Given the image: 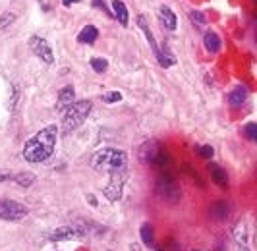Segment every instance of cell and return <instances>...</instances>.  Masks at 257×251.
Here are the masks:
<instances>
[{"label":"cell","mask_w":257,"mask_h":251,"mask_svg":"<svg viewBox=\"0 0 257 251\" xmlns=\"http://www.w3.org/2000/svg\"><path fill=\"white\" fill-rule=\"evenodd\" d=\"M95 6H97V8H104V4L101 0H95Z\"/></svg>","instance_id":"29"},{"label":"cell","mask_w":257,"mask_h":251,"mask_svg":"<svg viewBox=\"0 0 257 251\" xmlns=\"http://www.w3.org/2000/svg\"><path fill=\"white\" fill-rule=\"evenodd\" d=\"M97 37H99V29L95 27V25H85L81 31H79V35H77V41L79 43H87V45H91V43H95L97 41Z\"/></svg>","instance_id":"14"},{"label":"cell","mask_w":257,"mask_h":251,"mask_svg":"<svg viewBox=\"0 0 257 251\" xmlns=\"http://www.w3.org/2000/svg\"><path fill=\"white\" fill-rule=\"evenodd\" d=\"M203 43H205V49L209 52H219L220 49V39L217 33H213V31H207L205 37H203Z\"/></svg>","instance_id":"16"},{"label":"cell","mask_w":257,"mask_h":251,"mask_svg":"<svg viewBox=\"0 0 257 251\" xmlns=\"http://www.w3.org/2000/svg\"><path fill=\"white\" fill-rule=\"evenodd\" d=\"M157 191L168 201H176L180 197V189L174 184V180L168 178V176H161V178H159V182H157Z\"/></svg>","instance_id":"9"},{"label":"cell","mask_w":257,"mask_h":251,"mask_svg":"<svg viewBox=\"0 0 257 251\" xmlns=\"http://www.w3.org/2000/svg\"><path fill=\"white\" fill-rule=\"evenodd\" d=\"M10 180H14L20 188H29V186L35 182V176L31 174V172H18V174H14Z\"/></svg>","instance_id":"18"},{"label":"cell","mask_w":257,"mask_h":251,"mask_svg":"<svg viewBox=\"0 0 257 251\" xmlns=\"http://www.w3.org/2000/svg\"><path fill=\"white\" fill-rule=\"evenodd\" d=\"M103 100L104 102H118V100H122V93L120 91H108V93H104L103 95Z\"/></svg>","instance_id":"23"},{"label":"cell","mask_w":257,"mask_h":251,"mask_svg":"<svg viewBox=\"0 0 257 251\" xmlns=\"http://www.w3.org/2000/svg\"><path fill=\"white\" fill-rule=\"evenodd\" d=\"M66 6H72V4H76V2H79V0H62Z\"/></svg>","instance_id":"28"},{"label":"cell","mask_w":257,"mask_h":251,"mask_svg":"<svg viewBox=\"0 0 257 251\" xmlns=\"http://www.w3.org/2000/svg\"><path fill=\"white\" fill-rule=\"evenodd\" d=\"M29 49H31V52L37 56L41 62L54 64V54H52V49L51 45L47 43V39L33 35V37L29 39Z\"/></svg>","instance_id":"7"},{"label":"cell","mask_w":257,"mask_h":251,"mask_svg":"<svg viewBox=\"0 0 257 251\" xmlns=\"http://www.w3.org/2000/svg\"><path fill=\"white\" fill-rule=\"evenodd\" d=\"M27 214V207L12 199H0V218L18 222Z\"/></svg>","instance_id":"6"},{"label":"cell","mask_w":257,"mask_h":251,"mask_svg":"<svg viewBox=\"0 0 257 251\" xmlns=\"http://www.w3.org/2000/svg\"><path fill=\"white\" fill-rule=\"evenodd\" d=\"M209 172H211V178L215 180L217 186H220L222 189L228 188V176H226V172L220 168L219 164H211L209 166Z\"/></svg>","instance_id":"13"},{"label":"cell","mask_w":257,"mask_h":251,"mask_svg":"<svg viewBox=\"0 0 257 251\" xmlns=\"http://www.w3.org/2000/svg\"><path fill=\"white\" fill-rule=\"evenodd\" d=\"M195 151H197V153H199V157H203V159H211V157H213V147H211V145L195 147Z\"/></svg>","instance_id":"26"},{"label":"cell","mask_w":257,"mask_h":251,"mask_svg":"<svg viewBox=\"0 0 257 251\" xmlns=\"http://www.w3.org/2000/svg\"><path fill=\"white\" fill-rule=\"evenodd\" d=\"M245 136L249 138V141H257V126L253 122L245 126Z\"/></svg>","instance_id":"25"},{"label":"cell","mask_w":257,"mask_h":251,"mask_svg":"<svg viewBox=\"0 0 257 251\" xmlns=\"http://www.w3.org/2000/svg\"><path fill=\"white\" fill-rule=\"evenodd\" d=\"M16 22V14L14 12H2L0 14V29H6L8 25H12Z\"/></svg>","instance_id":"21"},{"label":"cell","mask_w":257,"mask_h":251,"mask_svg":"<svg viewBox=\"0 0 257 251\" xmlns=\"http://www.w3.org/2000/svg\"><path fill=\"white\" fill-rule=\"evenodd\" d=\"M126 180H128V170H126V166L120 168V170L110 172V182H108V186L104 188V197H106L108 201L120 199V197H122V189H124Z\"/></svg>","instance_id":"5"},{"label":"cell","mask_w":257,"mask_h":251,"mask_svg":"<svg viewBox=\"0 0 257 251\" xmlns=\"http://www.w3.org/2000/svg\"><path fill=\"white\" fill-rule=\"evenodd\" d=\"M112 12H114V18L120 22L122 25H128V20H130V14H128V8H126V4L122 2V0H112Z\"/></svg>","instance_id":"15"},{"label":"cell","mask_w":257,"mask_h":251,"mask_svg":"<svg viewBox=\"0 0 257 251\" xmlns=\"http://www.w3.org/2000/svg\"><path fill=\"white\" fill-rule=\"evenodd\" d=\"M87 201H89V203H91V207H97V199H95V197H93L91 193H89V195H87Z\"/></svg>","instance_id":"27"},{"label":"cell","mask_w":257,"mask_h":251,"mask_svg":"<svg viewBox=\"0 0 257 251\" xmlns=\"http://www.w3.org/2000/svg\"><path fill=\"white\" fill-rule=\"evenodd\" d=\"M128 163V155L122 149H114V147H104V149H99L93 153L91 157V168L97 170V172H114V170H120L124 168Z\"/></svg>","instance_id":"2"},{"label":"cell","mask_w":257,"mask_h":251,"mask_svg":"<svg viewBox=\"0 0 257 251\" xmlns=\"http://www.w3.org/2000/svg\"><path fill=\"white\" fill-rule=\"evenodd\" d=\"M91 68L97 74H103V72H106V68H108V62L104 58H91Z\"/></svg>","instance_id":"20"},{"label":"cell","mask_w":257,"mask_h":251,"mask_svg":"<svg viewBox=\"0 0 257 251\" xmlns=\"http://www.w3.org/2000/svg\"><path fill=\"white\" fill-rule=\"evenodd\" d=\"M74 95H76V91H74L72 85H66V87L60 89L58 91V100H56V110L58 112H64L66 108L74 102Z\"/></svg>","instance_id":"11"},{"label":"cell","mask_w":257,"mask_h":251,"mask_svg":"<svg viewBox=\"0 0 257 251\" xmlns=\"http://www.w3.org/2000/svg\"><path fill=\"white\" fill-rule=\"evenodd\" d=\"M56 138H58V128L52 124L43 128L39 134H35L31 139H27L24 145V159L27 163H45L49 161L56 147Z\"/></svg>","instance_id":"1"},{"label":"cell","mask_w":257,"mask_h":251,"mask_svg":"<svg viewBox=\"0 0 257 251\" xmlns=\"http://www.w3.org/2000/svg\"><path fill=\"white\" fill-rule=\"evenodd\" d=\"M159 18H161V22H163V25H165L167 29H170V31L176 29L178 18H176V14L172 12L168 6H161V8H159Z\"/></svg>","instance_id":"12"},{"label":"cell","mask_w":257,"mask_h":251,"mask_svg":"<svg viewBox=\"0 0 257 251\" xmlns=\"http://www.w3.org/2000/svg\"><path fill=\"white\" fill-rule=\"evenodd\" d=\"M138 25L143 29L145 39L151 43V49H153V52L157 54V58H159L161 66H165V68L172 66V64H174V58L168 56V54H165V52H161V49H159V45H157V41H155V37H153V33H151V29H149V25H147V22H145V16H140V18H138Z\"/></svg>","instance_id":"8"},{"label":"cell","mask_w":257,"mask_h":251,"mask_svg":"<svg viewBox=\"0 0 257 251\" xmlns=\"http://www.w3.org/2000/svg\"><path fill=\"white\" fill-rule=\"evenodd\" d=\"M245 99H247V91H245L244 87H236L230 95H228V102H230L232 106H240V104H244Z\"/></svg>","instance_id":"17"},{"label":"cell","mask_w":257,"mask_h":251,"mask_svg":"<svg viewBox=\"0 0 257 251\" xmlns=\"http://www.w3.org/2000/svg\"><path fill=\"white\" fill-rule=\"evenodd\" d=\"M226 213H228V207H226V203H224V201H219V203H217V207L211 211V214H213V216H217L219 220L220 218H224Z\"/></svg>","instance_id":"22"},{"label":"cell","mask_w":257,"mask_h":251,"mask_svg":"<svg viewBox=\"0 0 257 251\" xmlns=\"http://www.w3.org/2000/svg\"><path fill=\"white\" fill-rule=\"evenodd\" d=\"M142 239L147 247H155V236H153V228L149 224L142 226Z\"/></svg>","instance_id":"19"},{"label":"cell","mask_w":257,"mask_h":251,"mask_svg":"<svg viewBox=\"0 0 257 251\" xmlns=\"http://www.w3.org/2000/svg\"><path fill=\"white\" fill-rule=\"evenodd\" d=\"M83 236V230H79L76 226H62V228H56L51 234V239L54 241H70V239H77Z\"/></svg>","instance_id":"10"},{"label":"cell","mask_w":257,"mask_h":251,"mask_svg":"<svg viewBox=\"0 0 257 251\" xmlns=\"http://www.w3.org/2000/svg\"><path fill=\"white\" fill-rule=\"evenodd\" d=\"M91 108H93V102H91V100H77V102H72L64 110V116H62V126H64L66 134L74 132V130H77L79 126L83 124L85 118L89 116Z\"/></svg>","instance_id":"3"},{"label":"cell","mask_w":257,"mask_h":251,"mask_svg":"<svg viewBox=\"0 0 257 251\" xmlns=\"http://www.w3.org/2000/svg\"><path fill=\"white\" fill-rule=\"evenodd\" d=\"M140 159L143 163L153 164V166H165L168 163L167 151L161 147L159 141H145L140 149Z\"/></svg>","instance_id":"4"},{"label":"cell","mask_w":257,"mask_h":251,"mask_svg":"<svg viewBox=\"0 0 257 251\" xmlns=\"http://www.w3.org/2000/svg\"><path fill=\"white\" fill-rule=\"evenodd\" d=\"M190 18H192L193 24H197V25H205L207 24V18L201 12H195V10H192V12H190Z\"/></svg>","instance_id":"24"}]
</instances>
